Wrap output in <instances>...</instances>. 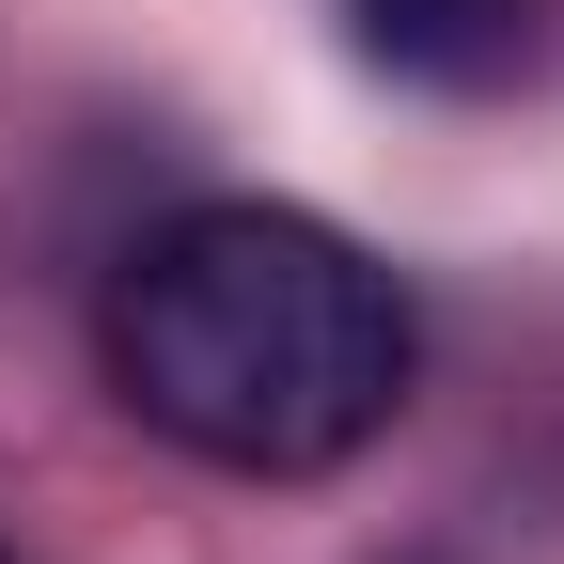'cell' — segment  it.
<instances>
[{
	"mask_svg": "<svg viewBox=\"0 0 564 564\" xmlns=\"http://www.w3.org/2000/svg\"><path fill=\"white\" fill-rule=\"evenodd\" d=\"M345 17H361V47L408 95H502L549 47V0H345Z\"/></svg>",
	"mask_w": 564,
	"mask_h": 564,
	"instance_id": "2",
	"label": "cell"
},
{
	"mask_svg": "<svg viewBox=\"0 0 564 564\" xmlns=\"http://www.w3.org/2000/svg\"><path fill=\"white\" fill-rule=\"evenodd\" d=\"M95 361L141 440L236 486H314L361 440H392V408L423 377V314L314 204H188L110 267Z\"/></svg>",
	"mask_w": 564,
	"mask_h": 564,
	"instance_id": "1",
	"label": "cell"
}]
</instances>
